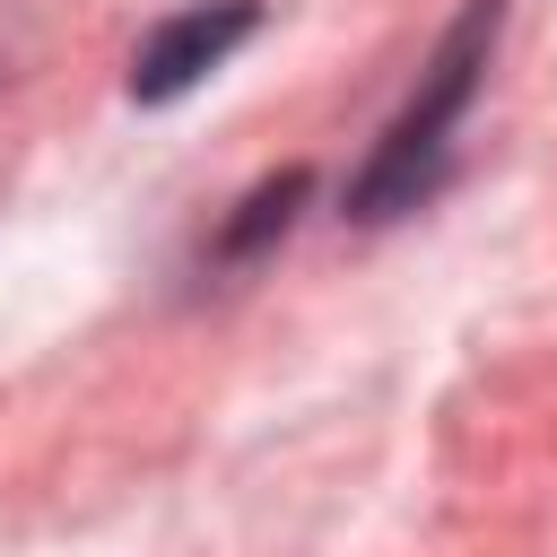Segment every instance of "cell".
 Wrapping results in <instances>:
<instances>
[{"label": "cell", "mask_w": 557, "mask_h": 557, "mask_svg": "<svg viewBox=\"0 0 557 557\" xmlns=\"http://www.w3.org/2000/svg\"><path fill=\"white\" fill-rule=\"evenodd\" d=\"M496 35H505V0H461V9L444 17L435 52L418 61V87L400 96V113L374 131L366 165H357L348 191H339V209H348L357 226L418 218V209L444 191V174H453V139H461V122H470V104H479V87H487Z\"/></svg>", "instance_id": "1"}, {"label": "cell", "mask_w": 557, "mask_h": 557, "mask_svg": "<svg viewBox=\"0 0 557 557\" xmlns=\"http://www.w3.org/2000/svg\"><path fill=\"white\" fill-rule=\"evenodd\" d=\"M261 17H270L261 0H183V9H165L131 52V104H183L200 78H218L261 35Z\"/></svg>", "instance_id": "2"}, {"label": "cell", "mask_w": 557, "mask_h": 557, "mask_svg": "<svg viewBox=\"0 0 557 557\" xmlns=\"http://www.w3.org/2000/svg\"><path fill=\"white\" fill-rule=\"evenodd\" d=\"M305 200H313V174H305V165L261 174V183L218 218V235H209V270H252V261H270V252L287 244V226L305 218Z\"/></svg>", "instance_id": "3"}]
</instances>
